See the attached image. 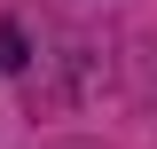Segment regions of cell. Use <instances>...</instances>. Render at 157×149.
Masks as SVG:
<instances>
[]
</instances>
